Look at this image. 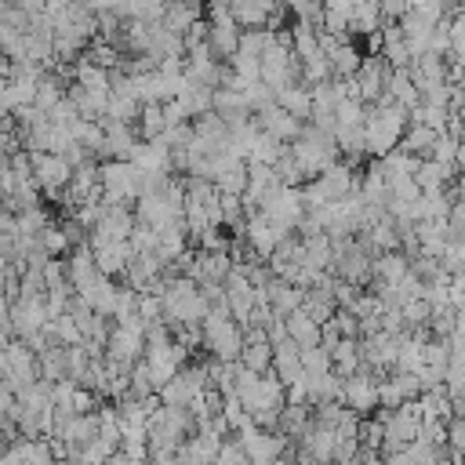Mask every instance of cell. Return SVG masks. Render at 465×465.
<instances>
[{
    "instance_id": "e575fe53",
    "label": "cell",
    "mask_w": 465,
    "mask_h": 465,
    "mask_svg": "<svg viewBox=\"0 0 465 465\" xmlns=\"http://www.w3.org/2000/svg\"><path fill=\"white\" fill-rule=\"evenodd\" d=\"M378 29H381V11H378V4H360V7H352V15H349V33L374 36Z\"/></svg>"
},
{
    "instance_id": "d590c367",
    "label": "cell",
    "mask_w": 465,
    "mask_h": 465,
    "mask_svg": "<svg viewBox=\"0 0 465 465\" xmlns=\"http://www.w3.org/2000/svg\"><path fill=\"white\" fill-rule=\"evenodd\" d=\"M214 189L225 193V196H243V189H247V163H243V160H232V163L214 178Z\"/></svg>"
},
{
    "instance_id": "d6a6232c",
    "label": "cell",
    "mask_w": 465,
    "mask_h": 465,
    "mask_svg": "<svg viewBox=\"0 0 465 465\" xmlns=\"http://www.w3.org/2000/svg\"><path fill=\"white\" fill-rule=\"evenodd\" d=\"M163 131H167V120H163V105H156V102L142 105V113H138V120H134V134H138L142 142H153V138H160Z\"/></svg>"
},
{
    "instance_id": "d4e9b609",
    "label": "cell",
    "mask_w": 465,
    "mask_h": 465,
    "mask_svg": "<svg viewBox=\"0 0 465 465\" xmlns=\"http://www.w3.org/2000/svg\"><path fill=\"white\" fill-rule=\"evenodd\" d=\"M407 272H411V258H407L403 251H385V254L374 258V283L396 287Z\"/></svg>"
},
{
    "instance_id": "484cf974",
    "label": "cell",
    "mask_w": 465,
    "mask_h": 465,
    "mask_svg": "<svg viewBox=\"0 0 465 465\" xmlns=\"http://www.w3.org/2000/svg\"><path fill=\"white\" fill-rule=\"evenodd\" d=\"M283 323H287V338H291L298 349H312V345H320V323H316L305 309H294L291 316H283Z\"/></svg>"
},
{
    "instance_id": "f1b7e54d",
    "label": "cell",
    "mask_w": 465,
    "mask_h": 465,
    "mask_svg": "<svg viewBox=\"0 0 465 465\" xmlns=\"http://www.w3.org/2000/svg\"><path fill=\"white\" fill-rule=\"evenodd\" d=\"M276 105H280V109H287V113H291L298 124H309V109H312L309 87H302V84H291V87L276 91Z\"/></svg>"
},
{
    "instance_id": "ee69618b",
    "label": "cell",
    "mask_w": 465,
    "mask_h": 465,
    "mask_svg": "<svg viewBox=\"0 0 465 465\" xmlns=\"http://www.w3.org/2000/svg\"><path fill=\"white\" fill-rule=\"evenodd\" d=\"M51 465H69V461H65V458H54V461H51Z\"/></svg>"
},
{
    "instance_id": "30bf717a",
    "label": "cell",
    "mask_w": 465,
    "mask_h": 465,
    "mask_svg": "<svg viewBox=\"0 0 465 465\" xmlns=\"http://www.w3.org/2000/svg\"><path fill=\"white\" fill-rule=\"evenodd\" d=\"M29 163H33V182L40 189V196H51V200H62L69 178H73V167L65 163V156H54V153H29Z\"/></svg>"
},
{
    "instance_id": "8d00e7d4",
    "label": "cell",
    "mask_w": 465,
    "mask_h": 465,
    "mask_svg": "<svg viewBox=\"0 0 465 465\" xmlns=\"http://www.w3.org/2000/svg\"><path fill=\"white\" fill-rule=\"evenodd\" d=\"M287 153V145L283 142H276V138H269V134H254V145H251V156H247V163H265V167H272L280 156Z\"/></svg>"
},
{
    "instance_id": "4fadbf2b",
    "label": "cell",
    "mask_w": 465,
    "mask_h": 465,
    "mask_svg": "<svg viewBox=\"0 0 465 465\" xmlns=\"http://www.w3.org/2000/svg\"><path fill=\"white\" fill-rule=\"evenodd\" d=\"M240 44V25L232 22L229 7H207V47L218 62H229Z\"/></svg>"
},
{
    "instance_id": "603a6c76",
    "label": "cell",
    "mask_w": 465,
    "mask_h": 465,
    "mask_svg": "<svg viewBox=\"0 0 465 465\" xmlns=\"http://www.w3.org/2000/svg\"><path fill=\"white\" fill-rule=\"evenodd\" d=\"M323 58H327V65H331V76H334V80H352V76H356V69H360V62H363V51H360L352 40H338Z\"/></svg>"
},
{
    "instance_id": "52a82bcc",
    "label": "cell",
    "mask_w": 465,
    "mask_h": 465,
    "mask_svg": "<svg viewBox=\"0 0 465 465\" xmlns=\"http://www.w3.org/2000/svg\"><path fill=\"white\" fill-rule=\"evenodd\" d=\"M47 323H51V316H47V302H44V294H18V298H11V309H7L11 338L29 341V338H36Z\"/></svg>"
},
{
    "instance_id": "cb8c5ba5",
    "label": "cell",
    "mask_w": 465,
    "mask_h": 465,
    "mask_svg": "<svg viewBox=\"0 0 465 465\" xmlns=\"http://www.w3.org/2000/svg\"><path fill=\"white\" fill-rule=\"evenodd\" d=\"M91 254H94V265L102 276H124L131 258H134L131 243H105V247H94Z\"/></svg>"
},
{
    "instance_id": "e0dca14e",
    "label": "cell",
    "mask_w": 465,
    "mask_h": 465,
    "mask_svg": "<svg viewBox=\"0 0 465 465\" xmlns=\"http://www.w3.org/2000/svg\"><path fill=\"white\" fill-rule=\"evenodd\" d=\"M385 80H389V62L381 54H363L352 84H356V94L363 105H374L381 94H385Z\"/></svg>"
},
{
    "instance_id": "8992f818",
    "label": "cell",
    "mask_w": 465,
    "mask_h": 465,
    "mask_svg": "<svg viewBox=\"0 0 465 465\" xmlns=\"http://www.w3.org/2000/svg\"><path fill=\"white\" fill-rule=\"evenodd\" d=\"M200 334H203V349L211 352V360L236 363V356L243 349V327L229 312H207L200 323Z\"/></svg>"
},
{
    "instance_id": "7bdbcfd3",
    "label": "cell",
    "mask_w": 465,
    "mask_h": 465,
    "mask_svg": "<svg viewBox=\"0 0 465 465\" xmlns=\"http://www.w3.org/2000/svg\"><path fill=\"white\" fill-rule=\"evenodd\" d=\"M454 163H458V167H461V171H465V138H461V142H458V156H454Z\"/></svg>"
},
{
    "instance_id": "5bb4252c",
    "label": "cell",
    "mask_w": 465,
    "mask_h": 465,
    "mask_svg": "<svg viewBox=\"0 0 465 465\" xmlns=\"http://www.w3.org/2000/svg\"><path fill=\"white\" fill-rule=\"evenodd\" d=\"M341 407H349L356 418H371L378 407V378L371 371H356L341 378Z\"/></svg>"
},
{
    "instance_id": "836d02e7",
    "label": "cell",
    "mask_w": 465,
    "mask_h": 465,
    "mask_svg": "<svg viewBox=\"0 0 465 465\" xmlns=\"http://www.w3.org/2000/svg\"><path fill=\"white\" fill-rule=\"evenodd\" d=\"M272 40H276V33L265 29V25H258V29H240L236 51H240V54H251V58H262V54L272 47Z\"/></svg>"
},
{
    "instance_id": "2e32d148",
    "label": "cell",
    "mask_w": 465,
    "mask_h": 465,
    "mask_svg": "<svg viewBox=\"0 0 465 465\" xmlns=\"http://www.w3.org/2000/svg\"><path fill=\"white\" fill-rule=\"evenodd\" d=\"M222 287H225V302H229V316L243 327L247 320H251V312H254V305H258V291H254V283L243 276V269H236L232 265V272L222 280Z\"/></svg>"
},
{
    "instance_id": "6da1fadb",
    "label": "cell",
    "mask_w": 465,
    "mask_h": 465,
    "mask_svg": "<svg viewBox=\"0 0 465 465\" xmlns=\"http://www.w3.org/2000/svg\"><path fill=\"white\" fill-rule=\"evenodd\" d=\"M403 131H407V109L381 94L374 105H367V120H363V153L374 156V160L389 156L392 149H400Z\"/></svg>"
},
{
    "instance_id": "ffe728a7",
    "label": "cell",
    "mask_w": 465,
    "mask_h": 465,
    "mask_svg": "<svg viewBox=\"0 0 465 465\" xmlns=\"http://www.w3.org/2000/svg\"><path fill=\"white\" fill-rule=\"evenodd\" d=\"M229 272H232V254L229 251H196L193 254L189 280H196V283H222Z\"/></svg>"
},
{
    "instance_id": "83f0119b",
    "label": "cell",
    "mask_w": 465,
    "mask_h": 465,
    "mask_svg": "<svg viewBox=\"0 0 465 465\" xmlns=\"http://www.w3.org/2000/svg\"><path fill=\"white\" fill-rule=\"evenodd\" d=\"M363 367V360H360V338H341L334 349H331V371L338 374V378H349V374H356Z\"/></svg>"
},
{
    "instance_id": "74e56055",
    "label": "cell",
    "mask_w": 465,
    "mask_h": 465,
    "mask_svg": "<svg viewBox=\"0 0 465 465\" xmlns=\"http://www.w3.org/2000/svg\"><path fill=\"white\" fill-rule=\"evenodd\" d=\"M36 243H40V251H44L47 258H65V254H69V240H65V232L58 229V222H51V225L36 236Z\"/></svg>"
},
{
    "instance_id": "9c48e42d",
    "label": "cell",
    "mask_w": 465,
    "mask_h": 465,
    "mask_svg": "<svg viewBox=\"0 0 465 465\" xmlns=\"http://www.w3.org/2000/svg\"><path fill=\"white\" fill-rule=\"evenodd\" d=\"M258 211H262L276 229H283V232H298V225H302V218H305L302 189H287V185H280V189H272V193L262 200Z\"/></svg>"
},
{
    "instance_id": "3957f363",
    "label": "cell",
    "mask_w": 465,
    "mask_h": 465,
    "mask_svg": "<svg viewBox=\"0 0 465 465\" xmlns=\"http://www.w3.org/2000/svg\"><path fill=\"white\" fill-rule=\"evenodd\" d=\"M287 149H291L294 163L302 167L305 182H312L316 174H323L327 167H334V163L341 160V153H338V145H334V134H327V131H320V127H312V124H305V127L298 131V138H294Z\"/></svg>"
},
{
    "instance_id": "4316f807",
    "label": "cell",
    "mask_w": 465,
    "mask_h": 465,
    "mask_svg": "<svg viewBox=\"0 0 465 465\" xmlns=\"http://www.w3.org/2000/svg\"><path fill=\"white\" fill-rule=\"evenodd\" d=\"M454 171H458V167H447V163H436V160H421L418 171H414V185H418L421 193H443V189L450 185Z\"/></svg>"
},
{
    "instance_id": "9a60e30c",
    "label": "cell",
    "mask_w": 465,
    "mask_h": 465,
    "mask_svg": "<svg viewBox=\"0 0 465 465\" xmlns=\"http://www.w3.org/2000/svg\"><path fill=\"white\" fill-rule=\"evenodd\" d=\"M283 236H291V232H283V229H276L262 211H254V214H247V222H243V243H247V251L254 254V258H262V262H269L272 258V251L280 247V240Z\"/></svg>"
},
{
    "instance_id": "7a4b0ae2",
    "label": "cell",
    "mask_w": 465,
    "mask_h": 465,
    "mask_svg": "<svg viewBox=\"0 0 465 465\" xmlns=\"http://www.w3.org/2000/svg\"><path fill=\"white\" fill-rule=\"evenodd\" d=\"M207 316V302L200 294V283L189 276L167 272L160 287V320L167 327H200Z\"/></svg>"
},
{
    "instance_id": "7c38bea8",
    "label": "cell",
    "mask_w": 465,
    "mask_h": 465,
    "mask_svg": "<svg viewBox=\"0 0 465 465\" xmlns=\"http://www.w3.org/2000/svg\"><path fill=\"white\" fill-rule=\"evenodd\" d=\"M236 440H240V447H243V454H247V465H272V461L291 447L287 436L265 432V429H254V425L240 429Z\"/></svg>"
},
{
    "instance_id": "277c9868",
    "label": "cell",
    "mask_w": 465,
    "mask_h": 465,
    "mask_svg": "<svg viewBox=\"0 0 465 465\" xmlns=\"http://www.w3.org/2000/svg\"><path fill=\"white\" fill-rule=\"evenodd\" d=\"M98 185H102L105 207L134 203L142 196V171L131 160H105V163H98Z\"/></svg>"
},
{
    "instance_id": "f35d334b",
    "label": "cell",
    "mask_w": 465,
    "mask_h": 465,
    "mask_svg": "<svg viewBox=\"0 0 465 465\" xmlns=\"http://www.w3.org/2000/svg\"><path fill=\"white\" fill-rule=\"evenodd\" d=\"M298 356H302L305 374H331V349L312 345V349H298Z\"/></svg>"
},
{
    "instance_id": "60d3db41",
    "label": "cell",
    "mask_w": 465,
    "mask_h": 465,
    "mask_svg": "<svg viewBox=\"0 0 465 465\" xmlns=\"http://www.w3.org/2000/svg\"><path fill=\"white\" fill-rule=\"evenodd\" d=\"M272 465H298V458H294V450L287 447V450H283V454H280V458H276Z\"/></svg>"
},
{
    "instance_id": "f546056e",
    "label": "cell",
    "mask_w": 465,
    "mask_h": 465,
    "mask_svg": "<svg viewBox=\"0 0 465 465\" xmlns=\"http://www.w3.org/2000/svg\"><path fill=\"white\" fill-rule=\"evenodd\" d=\"M236 363L251 374H269L272 371V345L269 341H243Z\"/></svg>"
},
{
    "instance_id": "44dd1931",
    "label": "cell",
    "mask_w": 465,
    "mask_h": 465,
    "mask_svg": "<svg viewBox=\"0 0 465 465\" xmlns=\"http://www.w3.org/2000/svg\"><path fill=\"white\" fill-rule=\"evenodd\" d=\"M200 18H203V4H200V0H174V4L163 7L160 25H163L167 33H174V36H185Z\"/></svg>"
},
{
    "instance_id": "5b68a950",
    "label": "cell",
    "mask_w": 465,
    "mask_h": 465,
    "mask_svg": "<svg viewBox=\"0 0 465 465\" xmlns=\"http://www.w3.org/2000/svg\"><path fill=\"white\" fill-rule=\"evenodd\" d=\"M102 356L113 367H120V371L131 374V367L145 356V323L138 316L134 320H124V323H109V338H105Z\"/></svg>"
},
{
    "instance_id": "1f68e13d",
    "label": "cell",
    "mask_w": 465,
    "mask_h": 465,
    "mask_svg": "<svg viewBox=\"0 0 465 465\" xmlns=\"http://www.w3.org/2000/svg\"><path fill=\"white\" fill-rule=\"evenodd\" d=\"M432 145H436V131H429V127H421V124H407V131H403V138H400V149H403L407 156L425 160V156L432 153Z\"/></svg>"
},
{
    "instance_id": "b9f144b4",
    "label": "cell",
    "mask_w": 465,
    "mask_h": 465,
    "mask_svg": "<svg viewBox=\"0 0 465 465\" xmlns=\"http://www.w3.org/2000/svg\"><path fill=\"white\" fill-rule=\"evenodd\" d=\"M102 465H134V461H127V458H124V454H120V450H116V454H113V458H105V461H102Z\"/></svg>"
},
{
    "instance_id": "ab89813d",
    "label": "cell",
    "mask_w": 465,
    "mask_h": 465,
    "mask_svg": "<svg viewBox=\"0 0 465 465\" xmlns=\"http://www.w3.org/2000/svg\"><path fill=\"white\" fill-rule=\"evenodd\" d=\"M447 447L454 454H465V414H454L447 421Z\"/></svg>"
},
{
    "instance_id": "d6986e66",
    "label": "cell",
    "mask_w": 465,
    "mask_h": 465,
    "mask_svg": "<svg viewBox=\"0 0 465 465\" xmlns=\"http://www.w3.org/2000/svg\"><path fill=\"white\" fill-rule=\"evenodd\" d=\"M254 124H258L262 134H269V138H276V142H283V145H291V142L298 138V131L305 127V124H298L287 109H280L276 102L265 105L262 113H254Z\"/></svg>"
},
{
    "instance_id": "4dcf8cb0",
    "label": "cell",
    "mask_w": 465,
    "mask_h": 465,
    "mask_svg": "<svg viewBox=\"0 0 465 465\" xmlns=\"http://www.w3.org/2000/svg\"><path fill=\"white\" fill-rule=\"evenodd\" d=\"M385 98H392L396 105L411 109L418 102V91H414V80L407 69H389V80H385Z\"/></svg>"
},
{
    "instance_id": "ba28073f",
    "label": "cell",
    "mask_w": 465,
    "mask_h": 465,
    "mask_svg": "<svg viewBox=\"0 0 465 465\" xmlns=\"http://www.w3.org/2000/svg\"><path fill=\"white\" fill-rule=\"evenodd\" d=\"M207 389H211V385H207L203 363H200V367H196V363H185L171 381H163V385L156 389V400H160L163 407H193V400H200Z\"/></svg>"
},
{
    "instance_id": "ac0fdd59",
    "label": "cell",
    "mask_w": 465,
    "mask_h": 465,
    "mask_svg": "<svg viewBox=\"0 0 465 465\" xmlns=\"http://www.w3.org/2000/svg\"><path fill=\"white\" fill-rule=\"evenodd\" d=\"M91 312H98V316H105V320H113V309H116V294H120V283L113 280V276H102V272H94L87 283H80L76 291H73Z\"/></svg>"
},
{
    "instance_id": "7402d4cb",
    "label": "cell",
    "mask_w": 465,
    "mask_h": 465,
    "mask_svg": "<svg viewBox=\"0 0 465 465\" xmlns=\"http://www.w3.org/2000/svg\"><path fill=\"white\" fill-rule=\"evenodd\" d=\"M272 374L280 378V385H283V389L305 378V371H302V356H298V345H294L291 338H287V341H280V345H272Z\"/></svg>"
},
{
    "instance_id": "8fae6325",
    "label": "cell",
    "mask_w": 465,
    "mask_h": 465,
    "mask_svg": "<svg viewBox=\"0 0 465 465\" xmlns=\"http://www.w3.org/2000/svg\"><path fill=\"white\" fill-rule=\"evenodd\" d=\"M134 232V211L127 203L120 207H105L102 218L87 229V247H105V243H127V236Z\"/></svg>"
}]
</instances>
